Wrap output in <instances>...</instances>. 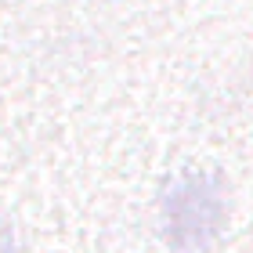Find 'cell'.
I'll use <instances>...</instances> for the list:
<instances>
[{
	"label": "cell",
	"instance_id": "6da1fadb",
	"mask_svg": "<svg viewBox=\"0 0 253 253\" xmlns=\"http://www.w3.org/2000/svg\"><path fill=\"white\" fill-rule=\"evenodd\" d=\"M224 213V185L213 174H185L163 192V228L177 250H199L213 243Z\"/></svg>",
	"mask_w": 253,
	"mask_h": 253
}]
</instances>
